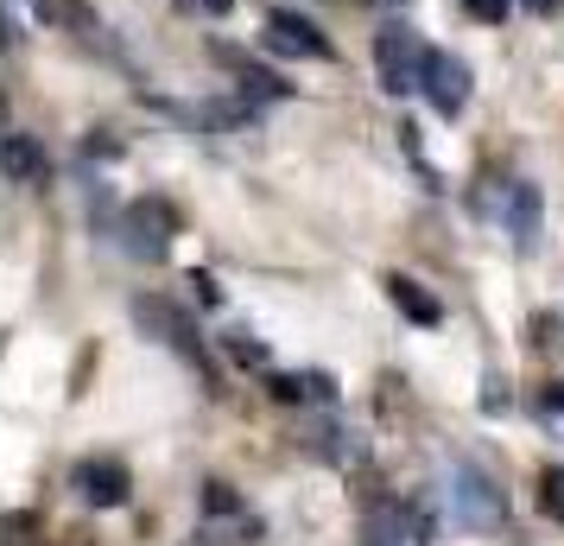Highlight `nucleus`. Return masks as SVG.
Instances as JSON below:
<instances>
[{"instance_id":"nucleus-1","label":"nucleus","mask_w":564,"mask_h":546,"mask_svg":"<svg viewBox=\"0 0 564 546\" xmlns=\"http://www.w3.org/2000/svg\"><path fill=\"white\" fill-rule=\"evenodd\" d=\"M375 64H381V89L387 96H412V89H425V64H432V52H425L406 26H387L381 39H375Z\"/></svg>"},{"instance_id":"nucleus-2","label":"nucleus","mask_w":564,"mask_h":546,"mask_svg":"<svg viewBox=\"0 0 564 546\" xmlns=\"http://www.w3.org/2000/svg\"><path fill=\"white\" fill-rule=\"evenodd\" d=\"M70 483H77V495L89 502V508H121L133 490V477L121 458H83L77 470H70Z\"/></svg>"},{"instance_id":"nucleus-3","label":"nucleus","mask_w":564,"mask_h":546,"mask_svg":"<svg viewBox=\"0 0 564 546\" xmlns=\"http://www.w3.org/2000/svg\"><path fill=\"white\" fill-rule=\"evenodd\" d=\"M451 508H457L463 521H476V527H488V521L508 515L501 490H495V483H488L476 464H457V470H451Z\"/></svg>"},{"instance_id":"nucleus-4","label":"nucleus","mask_w":564,"mask_h":546,"mask_svg":"<svg viewBox=\"0 0 564 546\" xmlns=\"http://www.w3.org/2000/svg\"><path fill=\"white\" fill-rule=\"evenodd\" d=\"M425 103H432L444 121L469 108V64H463V57L432 52V64H425Z\"/></svg>"},{"instance_id":"nucleus-5","label":"nucleus","mask_w":564,"mask_h":546,"mask_svg":"<svg viewBox=\"0 0 564 546\" xmlns=\"http://www.w3.org/2000/svg\"><path fill=\"white\" fill-rule=\"evenodd\" d=\"M133 318H140L147 331H159V338L172 343V350H184L191 363H204V343H197V331H191V318L172 312L165 299H133Z\"/></svg>"},{"instance_id":"nucleus-6","label":"nucleus","mask_w":564,"mask_h":546,"mask_svg":"<svg viewBox=\"0 0 564 546\" xmlns=\"http://www.w3.org/2000/svg\"><path fill=\"white\" fill-rule=\"evenodd\" d=\"M121 229H128V255L159 260V255H165V242H172V210H165V204H133Z\"/></svg>"},{"instance_id":"nucleus-7","label":"nucleus","mask_w":564,"mask_h":546,"mask_svg":"<svg viewBox=\"0 0 564 546\" xmlns=\"http://www.w3.org/2000/svg\"><path fill=\"white\" fill-rule=\"evenodd\" d=\"M267 45L292 52V57H330V39L311 20H299V13H267Z\"/></svg>"},{"instance_id":"nucleus-8","label":"nucleus","mask_w":564,"mask_h":546,"mask_svg":"<svg viewBox=\"0 0 564 546\" xmlns=\"http://www.w3.org/2000/svg\"><path fill=\"white\" fill-rule=\"evenodd\" d=\"M501 216H508L513 248H533V242H539V191H533V184H508Z\"/></svg>"},{"instance_id":"nucleus-9","label":"nucleus","mask_w":564,"mask_h":546,"mask_svg":"<svg viewBox=\"0 0 564 546\" xmlns=\"http://www.w3.org/2000/svg\"><path fill=\"white\" fill-rule=\"evenodd\" d=\"M387 299H393V306H400L412 324H437V318H444V306H437V299L419 287V280H406V274H393V280H387Z\"/></svg>"},{"instance_id":"nucleus-10","label":"nucleus","mask_w":564,"mask_h":546,"mask_svg":"<svg viewBox=\"0 0 564 546\" xmlns=\"http://www.w3.org/2000/svg\"><path fill=\"white\" fill-rule=\"evenodd\" d=\"M0 159H7V179H13V184L45 179V147H39V140H26V133H7Z\"/></svg>"},{"instance_id":"nucleus-11","label":"nucleus","mask_w":564,"mask_h":546,"mask_svg":"<svg viewBox=\"0 0 564 546\" xmlns=\"http://www.w3.org/2000/svg\"><path fill=\"white\" fill-rule=\"evenodd\" d=\"M39 7V20H52V26H64V32H83V39H96V13L83 7V0H32Z\"/></svg>"},{"instance_id":"nucleus-12","label":"nucleus","mask_w":564,"mask_h":546,"mask_svg":"<svg viewBox=\"0 0 564 546\" xmlns=\"http://www.w3.org/2000/svg\"><path fill=\"white\" fill-rule=\"evenodd\" d=\"M368 546H406V515H400L393 502H381V508L368 515Z\"/></svg>"},{"instance_id":"nucleus-13","label":"nucleus","mask_w":564,"mask_h":546,"mask_svg":"<svg viewBox=\"0 0 564 546\" xmlns=\"http://www.w3.org/2000/svg\"><path fill=\"white\" fill-rule=\"evenodd\" d=\"M235 83H241V96H254V103H280V96H292L273 71H254V64H241V77Z\"/></svg>"},{"instance_id":"nucleus-14","label":"nucleus","mask_w":564,"mask_h":546,"mask_svg":"<svg viewBox=\"0 0 564 546\" xmlns=\"http://www.w3.org/2000/svg\"><path fill=\"white\" fill-rule=\"evenodd\" d=\"M539 502H545L552 521H564V464H552L545 477H539Z\"/></svg>"},{"instance_id":"nucleus-15","label":"nucleus","mask_w":564,"mask_h":546,"mask_svg":"<svg viewBox=\"0 0 564 546\" xmlns=\"http://www.w3.org/2000/svg\"><path fill=\"white\" fill-rule=\"evenodd\" d=\"M463 13L482 20V26H501V20H508V0H463Z\"/></svg>"},{"instance_id":"nucleus-16","label":"nucleus","mask_w":564,"mask_h":546,"mask_svg":"<svg viewBox=\"0 0 564 546\" xmlns=\"http://www.w3.org/2000/svg\"><path fill=\"white\" fill-rule=\"evenodd\" d=\"M533 343H539V350H564V318H539Z\"/></svg>"},{"instance_id":"nucleus-17","label":"nucleus","mask_w":564,"mask_h":546,"mask_svg":"<svg viewBox=\"0 0 564 546\" xmlns=\"http://www.w3.org/2000/svg\"><path fill=\"white\" fill-rule=\"evenodd\" d=\"M229 350H235V363H267V343H254L248 331H241V338H229Z\"/></svg>"},{"instance_id":"nucleus-18","label":"nucleus","mask_w":564,"mask_h":546,"mask_svg":"<svg viewBox=\"0 0 564 546\" xmlns=\"http://www.w3.org/2000/svg\"><path fill=\"white\" fill-rule=\"evenodd\" d=\"M501 407H508V388H501V382H488V394H482V414H501Z\"/></svg>"},{"instance_id":"nucleus-19","label":"nucleus","mask_w":564,"mask_h":546,"mask_svg":"<svg viewBox=\"0 0 564 546\" xmlns=\"http://www.w3.org/2000/svg\"><path fill=\"white\" fill-rule=\"evenodd\" d=\"M191 287H197V299H204V306H216V299H223V292H216V280H209V274H191Z\"/></svg>"},{"instance_id":"nucleus-20","label":"nucleus","mask_w":564,"mask_h":546,"mask_svg":"<svg viewBox=\"0 0 564 546\" xmlns=\"http://www.w3.org/2000/svg\"><path fill=\"white\" fill-rule=\"evenodd\" d=\"M558 7H564V0H527V13H533V20H552Z\"/></svg>"},{"instance_id":"nucleus-21","label":"nucleus","mask_w":564,"mask_h":546,"mask_svg":"<svg viewBox=\"0 0 564 546\" xmlns=\"http://www.w3.org/2000/svg\"><path fill=\"white\" fill-rule=\"evenodd\" d=\"M545 407H552V414H564V382H552V388H545Z\"/></svg>"}]
</instances>
